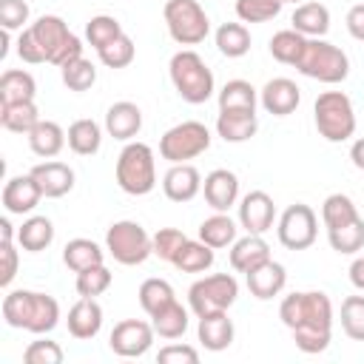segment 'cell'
I'll list each match as a JSON object with an SVG mask.
<instances>
[{"instance_id": "cell-51", "label": "cell", "mask_w": 364, "mask_h": 364, "mask_svg": "<svg viewBox=\"0 0 364 364\" xmlns=\"http://www.w3.org/2000/svg\"><path fill=\"white\" fill-rule=\"evenodd\" d=\"M28 3L26 0H0V26L3 31H17V28H28Z\"/></svg>"}, {"instance_id": "cell-39", "label": "cell", "mask_w": 364, "mask_h": 364, "mask_svg": "<svg viewBox=\"0 0 364 364\" xmlns=\"http://www.w3.org/2000/svg\"><path fill=\"white\" fill-rule=\"evenodd\" d=\"M139 304H142V310L148 313V316H154V313H159L162 307H168L171 301H176V293H173V287H171V282H165V279H156V276H151V279H145L142 284H139Z\"/></svg>"}, {"instance_id": "cell-5", "label": "cell", "mask_w": 364, "mask_h": 364, "mask_svg": "<svg viewBox=\"0 0 364 364\" xmlns=\"http://www.w3.org/2000/svg\"><path fill=\"white\" fill-rule=\"evenodd\" d=\"M296 68L310 77V80H318V82H327V85H336V82H344L347 74H350V60L347 54L327 43L324 37H307V46L296 63Z\"/></svg>"}, {"instance_id": "cell-25", "label": "cell", "mask_w": 364, "mask_h": 364, "mask_svg": "<svg viewBox=\"0 0 364 364\" xmlns=\"http://www.w3.org/2000/svg\"><path fill=\"white\" fill-rule=\"evenodd\" d=\"M26 136H28L31 154H34V156H43V159H54V156L65 148V142H68L65 131H63L60 122H54V119H40Z\"/></svg>"}, {"instance_id": "cell-19", "label": "cell", "mask_w": 364, "mask_h": 364, "mask_svg": "<svg viewBox=\"0 0 364 364\" xmlns=\"http://www.w3.org/2000/svg\"><path fill=\"white\" fill-rule=\"evenodd\" d=\"M162 191L171 202H191L202 191V173L191 162H176L162 176Z\"/></svg>"}, {"instance_id": "cell-12", "label": "cell", "mask_w": 364, "mask_h": 364, "mask_svg": "<svg viewBox=\"0 0 364 364\" xmlns=\"http://www.w3.org/2000/svg\"><path fill=\"white\" fill-rule=\"evenodd\" d=\"M279 242L287 247V250H307L316 236H318V219H316V210L304 202H296L290 208L282 210L279 216Z\"/></svg>"}, {"instance_id": "cell-4", "label": "cell", "mask_w": 364, "mask_h": 364, "mask_svg": "<svg viewBox=\"0 0 364 364\" xmlns=\"http://www.w3.org/2000/svg\"><path fill=\"white\" fill-rule=\"evenodd\" d=\"M279 318L284 321L287 330H296V327L333 330V301L321 290H299L282 299Z\"/></svg>"}, {"instance_id": "cell-35", "label": "cell", "mask_w": 364, "mask_h": 364, "mask_svg": "<svg viewBox=\"0 0 364 364\" xmlns=\"http://www.w3.org/2000/svg\"><path fill=\"white\" fill-rule=\"evenodd\" d=\"M37 122H40V111H37L34 100L0 105V125L6 131H11V134H28Z\"/></svg>"}, {"instance_id": "cell-46", "label": "cell", "mask_w": 364, "mask_h": 364, "mask_svg": "<svg viewBox=\"0 0 364 364\" xmlns=\"http://www.w3.org/2000/svg\"><path fill=\"white\" fill-rule=\"evenodd\" d=\"M284 0H236V17L242 23H267L279 17Z\"/></svg>"}, {"instance_id": "cell-15", "label": "cell", "mask_w": 364, "mask_h": 364, "mask_svg": "<svg viewBox=\"0 0 364 364\" xmlns=\"http://www.w3.org/2000/svg\"><path fill=\"white\" fill-rule=\"evenodd\" d=\"M3 208L6 213H14V216H23V213H31L40 199H43V191L37 185V179L31 173H20V176H11L6 185H3Z\"/></svg>"}, {"instance_id": "cell-2", "label": "cell", "mask_w": 364, "mask_h": 364, "mask_svg": "<svg viewBox=\"0 0 364 364\" xmlns=\"http://www.w3.org/2000/svg\"><path fill=\"white\" fill-rule=\"evenodd\" d=\"M168 74L171 82L176 88V94L191 102V105H202L213 97V71L205 65V60L193 51V48H182L171 57L168 63Z\"/></svg>"}, {"instance_id": "cell-3", "label": "cell", "mask_w": 364, "mask_h": 364, "mask_svg": "<svg viewBox=\"0 0 364 364\" xmlns=\"http://www.w3.org/2000/svg\"><path fill=\"white\" fill-rule=\"evenodd\" d=\"M117 185L131 196H145L156 188V159L151 145L128 142L117 156Z\"/></svg>"}, {"instance_id": "cell-48", "label": "cell", "mask_w": 364, "mask_h": 364, "mask_svg": "<svg viewBox=\"0 0 364 364\" xmlns=\"http://www.w3.org/2000/svg\"><path fill=\"white\" fill-rule=\"evenodd\" d=\"M293 333V341L301 353L307 355H316V353H324L330 347V338H333V330H318V327H296L290 330Z\"/></svg>"}, {"instance_id": "cell-9", "label": "cell", "mask_w": 364, "mask_h": 364, "mask_svg": "<svg viewBox=\"0 0 364 364\" xmlns=\"http://www.w3.org/2000/svg\"><path fill=\"white\" fill-rule=\"evenodd\" d=\"M162 17L171 40L179 46H199L210 34V20L199 0H168Z\"/></svg>"}, {"instance_id": "cell-16", "label": "cell", "mask_w": 364, "mask_h": 364, "mask_svg": "<svg viewBox=\"0 0 364 364\" xmlns=\"http://www.w3.org/2000/svg\"><path fill=\"white\" fill-rule=\"evenodd\" d=\"M259 102H262V108H264L267 114H273V117H287V114H293V111L299 108L301 91H299V85H296L293 80H287V77H273V80H267L264 88L259 91Z\"/></svg>"}, {"instance_id": "cell-42", "label": "cell", "mask_w": 364, "mask_h": 364, "mask_svg": "<svg viewBox=\"0 0 364 364\" xmlns=\"http://www.w3.org/2000/svg\"><path fill=\"white\" fill-rule=\"evenodd\" d=\"M119 34H122V26H119V20L111 17V14H94V17L85 23V40H88V46H94L97 51L105 48L108 43H114Z\"/></svg>"}, {"instance_id": "cell-43", "label": "cell", "mask_w": 364, "mask_h": 364, "mask_svg": "<svg viewBox=\"0 0 364 364\" xmlns=\"http://www.w3.org/2000/svg\"><path fill=\"white\" fill-rule=\"evenodd\" d=\"M60 77H63L68 91H88L97 82V68H94L91 60L77 57V60H71V63H65L60 68Z\"/></svg>"}, {"instance_id": "cell-47", "label": "cell", "mask_w": 364, "mask_h": 364, "mask_svg": "<svg viewBox=\"0 0 364 364\" xmlns=\"http://www.w3.org/2000/svg\"><path fill=\"white\" fill-rule=\"evenodd\" d=\"M341 330L353 341H364V296H347L341 301Z\"/></svg>"}, {"instance_id": "cell-59", "label": "cell", "mask_w": 364, "mask_h": 364, "mask_svg": "<svg viewBox=\"0 0 364 364\" xmlns=\"http://www.w3.org/2000/svg\"><path fill=\"white\" fill-rule=\"evenodd\" d=\"M284 3H301V0H284Z\"/></svg>"}, {"instance_id": "cell-23", "label": "cell", "mask_w": 364, "mask_h": 364, "mask_svg": "<svg viewBox=\"0 0 364 364\" xmlns=\"http://www.w3.org/2000/svg\"><path fill=\"white\" fill-rule=\"evenodd\" d=\"M196 336H199V344L210 353H222L233 344V321L228 318V310L222 313H208V316H199V324H196Z\"/></svg>"}, {"instance_id": "cell-44", "label": "cell", "mask_w": 364, "mask_h": 364, "mask_svg": "<svg viewBox=\"0 0 364 364\" xmlns=\"http://www.w3.org/2000/svg\"><path fill=\"white\" fill-rule=\"evenodd\" d=\"M111 282H114V276H111V270H108L105 262H102V264H94V267L80 270L74 287H77L80 296H91V299H97V296H102V293L111 287Z\"/></svg>"}, {"instance_id": "cell-53", "label": "cell", "mask_w": 364, "mask_h": 364, "mask_svg": "<svg viewBox=\"0 0 364 364\" xmlns=\"http://www.w3.org/2000/svg\"><path fill=\"white\" fill-rule=\"evenodd\" d=\"M156 361H162V364H196L199 350L191 344H168L156 353Z\"/></svg>"}, {"instance_id": "cell-32", "label": "cell", "mask_w": 364, "mask_h": 364, "mask_svg": "<svg viewBox=\"0 0 364 364\" xmlns=\"http://www.w3.org/2000/svg\"><path fill=\"white\" fill-rule=\"evenodd\" d=\"M151 324H154V333H156L159 338H168V341L182 338L185 330H188V324H191L188 307H182L179 301H171L168 307H162L159 313L151 316Z\"/></svg>"}, {"instance_id": "cell-21", "label": "cell", "mask_w": 364, "mask_h": 364, "mask_svg": "<svg viewBox=\"0 0 364 364\" xmlns=\"http://www.w3.org/2000/svg\"><path fill=\"white\" fill-rule=\"evenodd\" d=\"M65 324H68V333L74 338H80V341L94 338L102 330V307H100V301L91 299V296H80V301L71 304Z\"/></svg>"}, {"instance_id": "cell-30", "label": "cell", "mask_w": 364, "mask_h": 364, "mask_svg": "<svg viewBox=\"0 0 364 364\" xmlns=\"http://www.w3.org/2000/svg\"><path fill=\"white\" fill-rule=\"evenodd\" d=\"M54 242V225L48 216H28L17 228V245L28 253H40Z\"/></svg>"}, {"instance_id": "cell-34", "label": "cell", "mask_w": 364, "mask_h": 364, "mask_svg": "<svg viewBox=\"0 0 364 364\" xmlns=\"http://www.w3.org/2000/svg\"><path fill=\"white\" fill-rule=\"evenodd\" d=\"M236 222L228 216V213H222V210H216L213 216H208L202 225H199V239L205 242V245H210L213 250H219V247H230L233 242H236Z\"/></svg>"}, {"instance_id": "cell-36", "label": "cell", "mask_w": 364, "mask_h": 364, "mask_svg": "<svg viewBox=\"0 0 364 364\" xmlns=\"http://www.w3.org/2000/svg\"><path fill=\"white\" fill-rule=\"evenodd\" d=\"M63 262H65V267H71L74 273H80V270H85V267L102 264V262H105V253H102V247H100L97 242L80 236V239H71V242L63 247Z\"/></svg>"}, {"instance_id": "cell-14", "label": "cell", "mask_w": 364, "mask_h": 364, "mask_svg": "<svg viewBox=\"0 0 364 364\" xmlns=\"http://www.w3.org/2000/svg\"><path fill=\"white\" fill-rule=\"evenodd\" d=\"M273 219H276V202H273L270 193L250 191V193L242 196V202H239V225L247 233L264 236L273 228Z\"/></svg>"}, {"instance_id": "cell-17", "label": "cell", "mask_w": 364, "mask_h": 364, "mask_svg": "<svg viewBox=\"0 0 364 364\" xmlns=\"http://www.w3.org/2000/svg\"><path fill=\"white\" fill-rule=\"evenodd\" d=\"M202 193H205V202L213 210L228 213L239 199V176L233 171H228V168H216V171H210L205 176Z\"/></svg>"}, {"instance_id": "cell-37", "label": "cell", "mask_w": 364, "mask_h": 364, "mask_svg": "<svg viewBox=\"0 0 364 364\" xmlns=\"http://www.w3.org/2000/svg\"><path fill=\"white\" fill-rule=\"evenodd\" d=\"M216 48L225 57H230V60L245 57L250 51V31H247V26L242 20L239 23H222L216 28Z\"/></svg>"}, {"instance_id": "cell-6", "label": "cell", "mask_w": 364, "mask_h": 364, "mask_svg": "<svg viewBox=\"0 0 364 364\" xmlns=\"http://www.w3.org/2000/svg\"><path fill=\"white\" fill-rule=\"evenodd\" d=\"M313 119L327 142H347L355 134V111L344 91H321L313 105Z\"/></svg>"}, {"instance_id": "cell-52", "label": "cell", "mask_w": 364, "mask_h": 364, "mask_svg": "<svg viewBox=\"0 0 364 364\" xmlns=\"http://www.w3.org/2000/svg\"><path fill=\"white\" fill-rule=\"evenodd\" d=\"M17 57H20L23 63H31V65L46 63V51L40 48V43H37V37H34L31 26H28V28H23V31H20V37H17Z\"/></svg>"}, {"instance_id": "cell-28", "label": "cell", "mask_w": 364, "mask_h": 364, "mask_svg": "<svg viewBox=\"0 0 364 364\" xmlns=\"http://www.w3.org/2000/svg\"><path fill=\"white\" fill-rule=\"evenodd\" d=\"M213 259H216V253H213L210 245H205L202 239H188L179 247V253L173 256L171 264L182 273H205V270L213 267Z\"/></svg>"}, {"instance_id": "cell-29", "label": "cell", "mask_w": 364, "mask_h": 364, "mask_svg": "<svg viewBox=\"0 0 364 364\" xmlns=\"http://www.w3.org/2000/svg\"><path fill=\"white\" fill-rule=\"evenodd\" d=\"M37 97V82L23 68H9L0 77V105L6 102H28Z\"/></svg>"}, {"instance_id": "cell-22", "label": "cell", "mask_w": 364, "mask_h": 364, "mask_svg": "<svg viewBox=\"0 0 364 364\" xmlns=\"http://www.w3.org/2000/svg\"><path fill=\"white\" fill-rule=\"evenodd\" d=\"M142 128V111L136 102L119 100L105 111V131L119 142H131Z\"/></svg>"}, {"instance_id": "cell-40", "label": "cell", "mask_w": 364, "mask_h": 364, "mask_svg": "<svg viewBox=\"0 0 364 364\" xmlns=\"http://www.w3.org/2000/svg\"><path fill=\"white\" fill-rule=\"evenodd\" d=\"M353 219H358V210H355V202L347 193H330L321 202V222H324L327 230L341 228V225H347Z\"/></svg>"}, {"instance_id": "cell-33", "label": "cell", "mask_w": 364, "mask_h": 364, "mask_svg": "<svg viewBox=\"0 0 364 364\" xmlns=\"http://www.w3.org/2000/svg\"><path fill=\"white\" fill-rule=\"evenodd\" d=\"M259 91L247 80H228L219 91V111H256Z\"/></svg>"}, {"instance_id": "cell-20", "label": "cell", "mask_w": 364, "mask_h": 364, "mask_svg": "<svg viewBox=\"0 0 364 364\" xmlns=\"http://www.w3.org/2000/svg\"><path fill=\"white\" fill-rule=\"evenodd\" d=\"M245 282H247L250 296L267 301V299H273V296H279V293L284 290V284H287V270H284V264L267 259V262H262L259 267H253L250 273H245Z\"/></svg>"}, {"instance_id": "cell-56", "label": "cell", "mask_w": 364, "mask_h": 364, "mask_svg": "<svg viewBox=\"0 0 364 364\" xmlns=\"http://www.w3.org/2000/svg\"><path fill=\"white\" fill-rule=\"evenodd\" d=\"M350 282L353 287H358L364 293V256H355L353 264H350Z\"/></svg>"}, {"instance_id": "cell-1", "label": "cell", "mask_w": 364, "mask_h": 364, "mask_svg": "<svg viewBox=\"0 0 364 364\" xmlns=\"http://www.w3.org/2000/svg\"><path fill=\"white\" fill-rule=\"evenodd\" d=\"M3 321L34 336H46L60 324V304L48 293L37 290H9L3 296Z\"/></svg>"}, {"instance_id": "cell-31", "label": "cell", "mask_w": 364, "mask_h": 364, "mask_svg": "<svg viewBox=\"0 0 364 364\" xmlns=\"http://www.w3.org/2000/svg\"><path fill=\"white\" fill-rule=\"evenodd\" d=\"M65 136H68V148L80 156H94L102 145V128L94 119H74Z\"/></svg>"}, {"instance_id": "cell-55", "label": "cell", "mask_w": 364, "mask_h": 364, "mask_svg": "<svg viewBox=\"0 0 364 364\" xmlns=\"http://www.w3.org/2000/svg\"><path fill=\"white\" fill-rule=\"evenodd\" d=\"M347 31H350V37H355V40H361L364 43V3H355L350 11H347Z\"/></svg>"}, {"instance_id": "cell-27", "label": "cell", "mask_w": 364, "mask_h": 364, "mask_svg": "<svg viewBox=\"0 0 364 364\" xmlns=\"http://www.w3.org/2000/svg\"><path fill=\"white\" fill-rule=\"evenodd\" d=\"M256 111H219L216 117V134L225 142H247L250 136H256Z\"/></svg>"}, {"instance_id": "cell-18", "label": "cell", "mask_w": 364, "mask_h": 364, "mask_svg": "<svg viewBox=\"0 0 364 364\" xmlns=\"http://www.w3.org/2000/svg\"><path fill=\"white\" fill-rule=\"evenodd\" d=\"M28 173L37 179L46 199H60L74 188V171L60 159H46V162L34 165Z\"/></svg>"}, {"instance_id": "cell-41", "label": "cell", "mask_w": 364, "mask_h": 364, "mask_svg": "<svg viewBox=\"0 0 364 364\" xmlns=\"http://www.w3.org/2000/svg\"><path fill=\"white\" fill-rule=\"evenodd\" d=\"M327 242H330V247L336 253H347V256L358 253L364 247V219L358 216V219H353V222H347L341 228L327 230Z\"/></svg>"}, {"instance_id": "cell-11", "label": "cell", "mask_w": 364, "mask_h": 364, "mask_svg": "<svg viewBox=\"0 0 364 364\" xmlns=\"http://www.w3.org/2000/svg\"><path fill=\"white\" fill-rule=\"evenodd\" d=\"M239 296V282L230 273H210L188 287V307L199 316L228 310Z\"/></svg>"}, {"instance_id": "cell-24", "label": "cell", "mask_w": 364, "mask_h": 364, "mask_svg": "<svg viewBox=\"0 0 364 364\" xmlns=\"http://www.w3.org/2000/svg\"><path fill=\"white\" fill-rule=\"evenodd\" d=\"M267 259H270V245L259 233H247L230 245V267L236 273H250Z\"/></svg>"}, {"instance_id": "cell-54", "label": "cell", "mask_w": 364, "mask_h": 364, "mask_svg": "<svg viewBox=\"0 0 364 364\" xmlns=\"http://www.w3.org/2000/svg\"><path fill=\"white\" fill-rule=\"evenodd\" d=\"M0 259H3V267H0V284L9 287L17 276V250H14V242H0Z\"/></svg>"}, {"instance_id": "cell-10", "label": "cell", "mask_w": 364, "mask_h": 364, "mask_svg": "<svg viewBox=\"0 0 364 364\" xmlns=\"http://www.w3.org/2000/svg\"><path fill=\"white\" fill-rule=\"evenodd\" d=\"M208 148H210V131L205 122H196V119H185L159 136V156L168 159L171 165L196 159Z\"/></svg>"}, {"instance_id": "cell-7", "label": "cell", "mask_w": 364, "mask_h": 364, "mask_svg": "<svg viewBox=\"0 0 364 364\" xmlns=\"http://www.w3.org/2000/svg\"><path fill=\"white\" fill-rule=\"evenodd\" d=\"M31 31L40 43V48L46 51V63L63 68L65 63L82 57V40L65 26L63 17L57 14H43L31 23Z\"/></svg>"}, {"instance_id": "cell-58", "label": "cell", "mask_w": 364, "mask_h": 364, "mask_svg": "<svg viewBox=\"0 0 364 364\" xmlns=\"http://www.w3.org/2000/svg\"><path fill=\"white\" fill-rule=\"evenodd\" d=\"M14 239H17L14 228H11V222L3 216V219H0V242H14Z\"/></svg>"}, {"instance_id": "cell-57", "label": "cell", "mask_w": 364, "mask_h": 364, "mask_svg": "<svg viewBox=\"0 0 364 364\" xmlns=\"http://www.w3.org/2000/svg\"><path fill=\"white\" fill-rule=\"evenodd\" d=\"M350 159H353V165H355L358 171H364V136L353 142V148H350Z\"/></svg>"}, {"instance_id": "cell-13", "label": "cell", "mask_w": 364, "mask_h": 364, "mask_svg": "<svg viewBox=\"0 0 364 364\" xmlns=\"http://www.w3.org/2000/svg\"><path fill=\"white\" fill-rule=\"evenodd\" d=\"M154 324L142 321V318H125L119 324H114L111 336H108V347L122 355V358H139L151 350L154 344Z\"/></svg>"}, {"instance_id": "cell-26", "label": "cell", "mask_w": 364, "mask_h": 364, "mask_svg": "<svg viewBox=\"0 0 364 364\" xmlns=\"http://www.w3.org/2000/svg\"><path fill=\"white\" fill-rule=\"evenodd\" d=\"M293 28L304 37H324L330 31V9L324 3L316 0H304L296 6L293 17H290Z\"/></svg>"}, {"instance_id": "cell-49", "label": "cell", "mask_w": 364, "mask_h": 364, "mask_svg": "<svg viewBox=\"0 0 364 364\" xmlns=\"http://www.w3.org/2000/svg\"><path fill=\"white\" fill-rule=\"evenodd\" d=\"M151 239H154V256H159L162 262H173L179 247L188 242V236L179 228H159Z\"/></svg>"}, {"instance_id": "cell-45", "label": "cell", "mask_w": 364, "mask_h": 364, "mask_svg": "<svg viewBox=\"0 0 364 364\" xmlns=\"http://www.w3.org/2000/svg\"><path fill=\"white\" fill-rule=\"evenodd\" d=\"M97 57H100V63H102L105 68H125V65L134 63V57H136V46H134V40L122 31L114 43H108L105 48H100Z\"/></svg>"}, {"instance_id": "cell-8", "label": "cell", "mask_w": 364, "mask_h": 364, "mask_svg": "<svg viewBox=\"0 0 364 364\" xmlns=\"http://www.w3.org/2000/svg\"><path fill=\"white\" fill-rule=\"evenodd\" d=\"M105 250L111 253L114 262L134 267V264H142L148 256H154V239L139 222L122 219L105 230Z\"/></svg>"}, {"instance_id": "cell-38", "label": "cell", "mask_w": 364, "mask_h": 364, "mask_svg": "<svg viewBox=\"0 0 364 364\" xmlns=\"http://www.w3.org/2000/svg\"><path fill=\"white\" fill-rule=\"evenodd\" d=\"M304 46H307V37L304 34H299L296 28H282V31H276L270 37V46L267 48H270L273 60H279L284 65H296L299 57H301V51H304Z\"/></svg>"}, {"instance_id": "cell-50", "label": "cell", "mask_w": 364, "mask_h": 364, "mask_svg": "<svg viewBox=\"0 0 364 364\" xmlns=\"http://www.w3.org/2000/svg\"><path fill=\"white\" fill-rule=\"evenodd\" d=\"M26 364H63V347L51 338H37L23 350Z\"/></svg>"}]
</instances>
